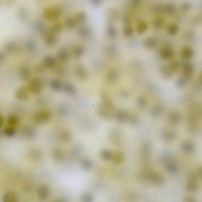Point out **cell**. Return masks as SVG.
Listing matches in <instances>:
<instances>
[{
    "mask_svg": "<svg viewBox=\"0 0 202 202\" xmlns=\"http://www.w3.org/2000/svg\"><path fill=\"white\" fill-rule=\"evenodd\" d=\"M102 102L97 109L100 116L106 119H111L115 116L116 112L113 104L106 95L102 96Z\"/></svg>",
    "mask_w": 202,
    "mask_h": 202,
    "instance_id": "obj_1",
    "label": "cell"
},
{
    "mask_svg": "<svg viewBox=\"0 0 202 202\" xmlns=\"http://www.w3.org/2000/svg\"><path fill=\"white\" fill-rule=\"evenodd\" d=\"M52 117V113L49 110L44 109L38 111L33 116V122L37 124H43L48 122Z\"/></svg>",
    "mask_w": 202,
    "mask_h": 202,
    "instance_id": "obj_2",
    "label": "cell"
},
{
    "mask_svg": "<svg viewBox=\"0 0 202 202\" xmlns=\"http://www.w3.org/2000/svg\"><path fill=\"white\" fill-rule=\"evenodd\" d=\"M62 10L57 6H51L46 7L43 10L42 15L45 19L54 20L59 18L62 14Z\"/></svg>",
    "mask_w": 202,
    "mask_h": 202,
    "instance_id": "obj_3",
    "label": "cell"
},
{
    "mask_svg": "<svg viewBox=\"0 0 202 202\" xmlns=\"http://www.w3.org/2000/svg\"><path fill=\"white\" fill-rule=\"evenodd\" d=\"M27 87L30 92L34 95H38L43 89V82L39 78H34L29 81Z\"/></svg>",
    "mask_w": 202,
    "mask_h": 202,
    "instance_id": "obj_4",
    "label": "cell"
},
{
    "mask_svg": "<svg viewBox=\"0 0 202 202\" xmlns=\"http://www.w3.org/2000/svg\"><path fill=\"white\" fill-rule=\"evenodd\" d=\"M29 92H30L28 90V87L23 86H21L16 90V98L21 102H27L30 98Z\"/></svg>",
    "mask_w": 202,
    "mask_h": 202,
    "instance_id": "obj_5",
    "label": "cell"
},
{
    "mask_svg": "<svg viewBox=\"0 0 202 202\" xmlns=\"http://www.w3.org/2000/svg\"><path fill=\"white\" fill-rule=\"evenodd\" d=\"M75 73L78 78L81 80H85L88 78V71L83 65L78 64L75 68Z\"/></svg>",
    "mask_w": 202,
    "mask_h": 202,
    "instance_id": "obj_6",
    "label": "cell"
},
{
    "mask_svg": "<svg viewBox=\"0 0 202 202\" xmlns=\"http://www.w3.org/2000/svg\"><path fill=\"white\" fill-rule=\"evenodd\" d=\"M19 77L23 81H27L30 78L31 71L30 68L27 65H22L19 68Z\"/></svg>",
    "mask_w": 202,
    "mask_h": 202,
    "instance_id": "obj_7",
    "label": "cell"
},
{
    "mask_svg": "<svg viewBox=\"0 0 202 202\" xmlns=\"http://www.w3.org/2000/svg\"><path fill=\"white\" fill-rule=\"evenodd\" d=\"M43 65L46 67L51 68L56 66L57 61L55 58L51 55H46L43 57L42 60Z\"/></svg>",
    "mask_w": 202,
    "mask_h": 202,
    "instance_id": "obj_8",
    "label": "cell"
},
{
    "mask_svg": "<svg viewBox=\"0 0 202 202\" xmlns=\"http://www.w3.org/2000/svg\"><path fill=\"white\" fill-rule=\"evenodd\" d=\"M78 33L81 37L87 38L89 37L91 35L92 30L89 26L83 25L80 26L78 28Z\"/></svg>",
    "mask_w": 202,
    "mask_h": 202,
    "instance_id": "obj_9",
    "label": "cell"
},
{
    "mask_svg": "<svg viewBox=\"0 0 202 202\" xmlns=\"http://www.w3.org/2000/svg\"><path fill=\"white\" fill-rule=\"evenodd\" d=\"M34 27L38 31L43 37L46 36L49 33L46 26L42 21H37L34 23Z\"/></svg>",
    "mask_w": 202,
    "mask_h": 202,
    "instance_id": "obj_10",
    "label": "cell"
},
{
    "mask_svg": "<svg viewBox=\"0 0 202 202\" xmlns=\"http://www.w3.org/2000/svg\"><path fill=\"white\" fill-rule=\"evenodd\" d=\"M49 188L46 186H41L38 189V197L42 200H44L46 199L49 196Z\"/></svg>",
    "mask_w": 202,
    "mask_h": 202,
    "instance_id": "obj_11",
    "label": "cell"
},
{
    "mask_svg": "<svg viewBox=\"0 0 202 202\" xmlns=\"http://www.w3.org/2000/svg\"><path fill=\"white\" fill-rule=\"evenodd\" d=\"M193 67L189 62L185 63L183 66V74L184 77L189 79L192 76L193 73Z\"/></svg>",
    "mask_w": 202,
    "mask_h": 202,
    "instance_id": "obj_12",
    "label": "cell"
},
{
    "mask_svg": "<svg viewBox=\"0 0 202 202\" xmlns=\"http://www.w3.org/2000/svg\"><path fill=\"white\" fill-rule=\"evenodd\" d=\"M173 50L169 48H164L161 50L160 56L162 59L164 60H169L171 59L173 57Z\"/></svg>",
    "mask_w": 202,
    "mask_h": 202,
    "instance_id": "obj_13",
    "label": "cell"
},
{
    "mask_svg": "<svg viewBox=\"0 0 202 202\" xmlns=\"http://www.w3.org/2000/svg\"><path fill=\"white\" fill-rule=\"evenodd\" d=\"M63 27V25L61 22L60 21L56 22L51 26L49 28V33L56 35L62 31Z\"/></svg>",
    "mask_w": 202,
    "mask_h": 202,
    "instance_id": "obj_14",
    "label": "cell"
},
{
    "mask_svg": "<svg viewBox=\"0 0 202 202\" xmlns=\"http://www.w3.org/2000/svg\"><path fill=\"white\" fill-rule=\"evenodd\" d=\"M57 58L58 60L62 63L67 61L69 58V54L68 51L64 48L60 49L57 53Z\"/></svg>",
    "mask_w": 202,
    "mask_h": 202,
    "instance_id": "obj_15",
    "label": "cell"
},
{
    "mask_svg": "<svg viewBox=\"0 0 202 202\" xmlns=\"http://www.w3.org/2000/svg\"><path fill=\"white\" fill-rule=\"evenodd\" d=\"M46 44L48 46H53L56 44L57 42V37L56 35L50 33L44 37Z\"/></svg>",
    "mask_w": 202,
    "mask_h": 202,
    "instance_id": "obj_16",
    "label": "cell"
},
{
    "mask_svg": "<svg viewBox=\"0 0 202 202\" xmlns=\"http://www.w3.org/2000/svg\"><path fill=\"white\" fill-rule=\"evenodd\" d=\"M124 159V156L120 152H115L112 153L111 159L116 164H120L123 161Z\"/></svg>",
    "mask_w": 202,
    "mask_h": 202,
    "instance_id": "obj_17",
    "label": "cell"
},
{
    "mask_svg": "<svg viewBox=\"0 0 202 202\" xmlns=\"http://www.w3.org/2000/svg\"><path fill=\"white\" fill-rule=\"evenodd\" d=\"M157 41L155 38L149 37L146 39L144 42V46L148 49H154L156 46Z\"/></svg>",
    "mask_w": 202,
    "mask_h": 202,
    "instance_id": "obj_18",
    "label": "cell"
},
{
    "mask_svg": "<svg viewBox=\"0 0 202 202\" xmlns=\"http://www.w3.org/2000/svg\"><path fill=\"white\" fill-rule=\"evenodd\" d=\"M129 115L128 112L124 111H120L116 112L115 117L118 121L125 122L129 119Z\"/></svg>",
    "mask_w": 202,
    "mask_h": 202,
    "instance_id": "obj_19",
    "label": "cell"
},
{
    "mask_svg": "<svg viewBox=\"0 0 202 202\" xmlns=\"http://www.w3.org/2000/svg\"><path fill=\"white\" fill-rule=\"evenodd\" d=\"M85 49L80 45H77L73 48V52L75 58L78 59L81 58L84 53Z\"/></svg>",
    "mask_w": 202,
    "mask_h": 202,
    "instance_id": "obj_20",
    "label": "cell"
},
{
    "mask_svg": "<svg viewBox=\"0 0 202 202\" xmlns=\"http://www.w3.org/2000/svg\"><path fill=\"white\" fill-rule=\"evenodd\" d=\"M3 201V202H18V197L14 193L8 192L4 194Z\"/></svg>",
    "mask_w": 202,
    "mask_h": 202,
    "instance_id": "obj_21",
    "label": "cell"
},
{
    "mask_svg": "<svg viewBox=\"0 0 202 202\" xmlns=\"http://www.w3.org/2000/svg\"><path fill=\"white\" fill-rule=\"evenodd\" d=\"M18 48V45L15 42L10 41L6 45L5 50L8 53H13L16 52Z\"/></svg>",
    "mask_w": 202,
    "mask_h": 202,
    "instance_id": "obj_22",
    "label": "cell"
},
{
    "mask_svg": "<svg viewBox=\"0 0 202 202\" xmlns=\"http://www.w3.org/2000/svg\"><path fill=\"white\" fill-rule=\"evenodd\" d=\"M161 74L166 78H169L173 74V72L171 70L168 66L163 65L160 67Z\"/></svg>",
    "mask_w": 202,
    "mask_h": 202,
    "instance_id": "obj_23",
    "label": "cell"
},
{
    "mask_svg": "<svg viewBox=\"0 0 202 202\" xmlns=\"http://www.w3.org/2000/svg\"><path fill=\"white\" fill-rule=\"evenodd\" d=\"M147 177L149 181L155 184H158L161 183V178L155 173H149L148 174Z\"/></svg>",
    "mask_w": 202,
    "mask_h": 202,
    "instance_id": "obj_24",
    "label": "cell"
},
{
    "mask_svg": "<svg viewBox=\"0 0 202 202\" xmlns=\"http://www.w3.org/2000/svg\"><path fill=\"white\" fill-rule=\"evenodd\" d=\"M193 55V50L191 47L185 46L183 48L182 51V55L184 58L186 59H189L192 57Z\"/></svg>",
    "mask_w": 202,
    "mask_h": 202,
    "instance_id": "obj_25",
    "label": "cell"
},
{
    "mask_svg": "<svg viewBox=\"0 0 202 202\" xmlns=\"http://www.w3.org/2000/svg\"><path fill=\"white\" fill-rule=\"evenodd\" d=\"M119 77L118 72L115 70H112L110 71L107 75V80L109 82H115L117 80Z\"/></svg>",
    "mask_w": 202,
    "mask_h": 202,
    "instance_id": "obj_26",
    "label": "cell"
},
{
    "mask_svg": "<svg viewBox=\"0 0 202 202\" xmlns=\"http://www.w3.org/2000/svg\"><path fill=\"white\" fill-rule=\"evenodd\" d=\"M50 86L53 90L58 91L63 87L62 83L58 79H54L51 80L50 82Z\"/></svg>",
    "mask_w": 202,
    "mask_h": 202,
    "instance_id": "obj_27",
    "label": "cell"
},
{
    "mask_svg": "<svg viewBox=\"0 0 202 202\" xmlns=\"http://www.w3.org/2000/svg\"><path fill=\"white\" fill-rule=\"evenodd\" d=\"M76 21L73 17L69 16L66 18L65 19V26L68 29L74 28L76 24Z\"/></svg>",
    "mask_w": 202,
    "mask_h": 202,
    "instance_id": "obj_28",
    "label": "cell"
},
{
    "mask_svg": "<svg viewBox=\"0 0 202 202\" xmlns=\"http://www.w3.org/2000/svg\"><path fill=\"white\" fill-rule=\"evenodd\" d=\"M64 90L68 94L73 95L75 94L76 89L74 85L70 83H66L63 85Z\"/></svg>",
    "mask_w": 202,
    "mask_h": 202,
    "instance_id": "obj_29",
    "label": "cell"
},
{
    "mask_svg": "<svg viewBox=\"0 0 202 202\" xmlns=\"http://www.w3.org/2000/svg\"><path fill=\"white\" fill-rule=\"evenodd\" d=\"M74 18L77 22L82 23L87 20V16L85 13L80 11L76 14Z\"/></svg>",
    "mask_w": 202,
    "mask_h": 202,
    "instance_id": "obj_30",
    "label": "cell"
},
{
    "mask_svg": "<svg viewBox=\"0 0 202 202\" xmlns=\"http://www.w3.org/2000/svg\"><path fill=\"white\" fill-rule=\"evenodd\" d=\"M148 28V24L145 22H141L137 25V32L139 34H142L145 33Z\"/></svg>",
    "mask_w": 202,
    "mask_h": 202,
    "instance_id": "obj_31",
    "label": "cell"
},
{
    "mask_svg": "<svg viewBox=\"0 0 202 202\" xmlns=\"http://www.w3.org/2000/svg\"><path fill=\"white\" fill-rule=\"evenodd\" d=\"M7 123L9 126H14L18 124L19 122V118L16 115H11L8 117Z\"/></svg>",
    "mask_w": 202,
    "mask_h": 202,
    "instance_id": "obj_32",
    "label": "cell"
},
{
    "mask_svg": "<svg viewBox=\"0 0 202 202\" xmlns=\"http://www.w3.org/2000/svg\"><path fill=\"white\" fill-rule=\"evenodd\" d=\"M4 134L8 137H12L15 135L16 129L14 126H8L4 129Z\"/></svg>",
    "mask_w": 202,
    "mask_h": 202,
    "instance_id": "obj_33",
    "label": "cell"
},
{
    "mask_svg": "<svg viewBox=\"0 0 202 202\" xmlns=\"http://www.w3.org/2000/svg\"><path fill=\"white\" fill-rule=\"evenodd\" d=\"M111 137L112 143L115 144H119L120 143L121 137L119 132L114 131L111 134Z\"/></svg>",
    "mask_w": 202,
    "mask_h": 202,
    "instance_id": "obj_34",
    "label": "cell"
},
{
    "mask_svg": "<svg viewBox=\"0 0 202 202\" xmlns=\"http://www.w3.org/2000/svg\"><path fill=\"white\" fill-rule=\"evenodd\" d=\"M164 25V20L161 18H157L154 21L153 26L154 28L157 30L161 29Z\"/></svg>",
    "mask_w": 202,
    "mask_h": 202,
    "instance_id": "obj_35",
    "label": "cell"
},
{
    "mask_svg": "<svg viewBox=\"0 0 202 202\" xmlns=\"http://www.w3.org/2000/svg\"><path fill=\"white\" fill-rule=\"evenodd\" d=\"M107 34L110 38H114L116 37L117 35V30L115 27L110 26L107 28L106 31Z\"/></svg>",
    "mask_w": 202,
    "mask_h": 202,
    "instance_id": "obj_36",
    "label": "cell"
},
{
    "mask_svg": "<svg viewBox=\"0 0 202 202\" xmlns=\"http://www.w3.org/2000/svg\"><path fill=\"white\" fill-rule=\"evenodd\" d=\"M179 30V27L177 25L175 24H172L168 26L167 31L169 35H174L178 33Z\"/></svg>",
    "mask_w": 202,
    "mask_h": 202,
    "instance_id": "obj_37",
    "label": "cell"
},
{
    "mask_svg": "<svg viewBox=\"0 0 202 202\" xmlns=\"http://www.w3.org/2000/svg\"><path fill=\"white\" fill-rule=\"evenodd\" d=\"M175 9L174 4L171 3H167L163 7V10L164 11L169 14L174 12Z\"/></svg>",
    "mask_w": 202,
    "mask_h": 202,
    "instance_id": "obj_38",
    "label": "cell"
},
{
    "mask_svg": "<svg viewBox=\"0 0 202 202\" xmlns=\"http://www.w3.org/2000/svg\"><path fill=\"white\" fill-rule=\"evenodd\" d=\"M53 156L55 160L59 161L63 159V152L62 150L60 149H56L54 150L53 153Z\"/></svg>",
    "mask_w": 202,
    "mask_h": 202,
    "instance_id": "obj_39",
    "label": "cell"
},
{
    "mask_svg": "<svg viewBox=\"0 0 202 202\" xmlns=\"http://www.w3.org/2000/svg\"><path fill=\"white\" fill-rule=\"evenodd\" d=\"M25 47L28 50L33 51L36 48V43L33 40H27L25 42Z\"/></svg>",
    "mask_w": 202,
    "mask_h": 202,
    "instance_id": "obj_40",
    "label": "cell"
},
{
    "mask_svg": "<svg viewBox=\"0 0 202 202\" xmlns=\"http://www.w3.org/2000/svg\"><path fill=\"white\" fill-rule=\"evenodd\" d=\"M167 66L173 72L179 69L180 67V64L178 61L174 60L171 61Z\"/></svg>",
    "mask_w": 202,
    "mask_h": 202,
    "instance_id": "obj_41",
    "label": "cell"
},
{
    "mask_svg": "<svg viewBox=\"0 0 202 202\" xmlns=\"http://www.w3.org/2000/svg\"><path fill=\"white\" fill-rule=\"evenodd\" d=\"M123 33L125 36L128 37L131 36L134 34V29L133 27L130 25H126L124 27Z\"/></svg>",
    "mask_w": 202,
    "mask_h": 202,
    "instance_id": "obj_42",
    "label": "cell"
},
{
    "mask_svg": "<svg viewBox=\"0 0 202 202\" xmlns=\"http://www.w3.org/2000/svg\"><path fill=\"white\" fill-rule=\"evenodd\" d=\"M82 166L85 170H90L92 167V163L89 159H85L82 161Z\"/></svg>",
    "mask_w": 202,
    "mask_h": 202,
    "instance_id": "obj_43",
    "label": "cell"
},
{
    "mask_svg": "<svg viewBox=\"0 0 202 202\" xmlns=\"http://www.w3.org/2000/svg\"><path fill=\"white\" fill-rule=\"evenodd\" d=\"M81 202H92L93 201V197L90 193H85L81 196Z\"/></svg>",
    "mask_w": 202,
    "mask_h": 202,
    "instance_id": "obj_44",
    "label": "cell"
},
{
    "mask_svg": "<svg viewBox=\"0 0 202 202\" xmlns=\"http://www.w3.org/2000/svg\"><path fill=\"white\" fill-rule=\"evenodd\" d=\"M45 67L43 64L38 63L34 67V71L38 74H42L44 72Z\"/></svg>",
    "mask_w": 202,
    "mask_h": 202,
    "instance_id": "obj_45",
    "label": "cell"
},
{
    "mask_svg": "<svg viewBox=\"0 0 202 202\" xmlns=\"http://www.w3.org/2000/svg\"><path fill=\"white\" fill-rule=\"evenodd\" d=\"M107 19L110 21H113L116 19L117 13L115 10H111L107 12Z\"/></svg>",
    "mask_w": 202,
    "mask_h": 202,
    "instance_id": "obj_46",
    "label": "cell"
},
{
    "mask_svg": "<svg viewBox=\"0 0 202 202\" xmlns=\"http://www.w3.org/2000/svg\"><path fill=\"white\" fill-rule=\"evenodd\" d=\"M60 137L61 140L64 142H67L70 140L71 135L68 132H63L61 133Z\"/></svg>",
    "mask_w": 202,
    "mask_h": 202,
    "instance_id": "obj_47",
    "label": "cell"
},
{
    "mask_svg": "<svg viewBox=\"0 0 202 202\" xmlns=\"http://www.w3.org/2000/svg\"><path fill=\"white\" fill-rule=\"evenodd\" d=\"M150 147L149 144H144L142 149V154L144 158L149 157L150 152Z\"/></svg>",
    "mask_w": 202,
    "mask_h": 202,
    "instance_id": "obj_48",
    "label": "cell"
},
{
    "mask_svg": "<svg viewBox=\"0 0 202 202\" xmlns=\"http://www.w3.org/2000/svg\"><path fill=\"white\" fill-rule=\"evenodd\" d=\"M55 68L54 72L57 75L62 76L64 75L65 73V68L61 66H56Z\"/></svg>",
    "mask_w": 202,
    "mask_h": 202,
    "instance_id": "obj_49",
    "label": "cell"
},
{
    "mask_svg": "<svg viewBox=\"0 0 202 202\" xmlns=\"http://www.w3.org/2000/svg\"><path fill=\"white\" fill-rule=\"evenodd\" d=\"M18 14L19 18H20V19H25L27 16V10L24 8H20L18 10Z\"/></svg>",
    "mask_w": 202,
    "mask_h": 202,
    "instance_id": "obj_50",
    "label": "cell"
},
{
    "mask_svg": "<svg viewBox=\"0 0 202 202\" xmlns=\"http://www.w3.org/2000/svg\"><path fill=\"white\" fill-rule=\"evenodd\" d=\"M112 152L108 150H104L102 152L101 155L103 159L105 160H109L111 159Z\"/></svg>",
    "mask_w": 202,
    "mask_h": 202,
    "instance_id": "obj_51",
    "label": "cell"
},
{
    "mask_svg": "<svg viewBox=\"0 0 202 202\" xmlns=\"http://www.w3.org/2000/svg\"><path fill=\"white\" fill-rule=\"evenodd\" d=\"M152 10L154 12L158 13L161 12L162 10H163V7L160 4H154L152 6Z\"/></svg>",
    "mask_w": 202,
    "mask_h": 202,
    "instance_id": "obj_52",
    "label": "cell"
},
{
    "mask_svg": "<svg viewBox=\"0 0 202 202\" xmlns=\"http://www.w3.org/2000/svg\"><path fill=\"white\" fill-rule=\"evenodd\" d=\"M129 122L132 124H137L139 122V119L138 118L136 115H132L129 116Z\"/></svg>",
    "mask_w": 202,
    "mask_h": 202,
    "instance_id": "obj_53",
    "label": "cell"
},
{
    "mask_svg": "<svg viewBox=\"0 0 202 202\" xmlns=\"http://www.w3.org/2000/svg\"><path fill=\"white\" fill-rule=\"evenodd\" d=\"M147 101L145 97H141L138 100V103L141 106H144L146 105Z\"/></svg>",
    "mask_w": 202,
    "mask_h": 202,
    "instance_id": "obj_54",
    "label": "cell"
},
{
    "mask_svg": "<svg viewBox=\"0 0 202 202\" xmlns=\"http://www.w3.org/2000/svg\"><path fill=\"white\" fill-rule=\"evenodd\" d=\"M101 2L102 1H99V0H92L90 1L91 4L95 6H97L100 5Z\"/></svg>",
    "mask_w": 202,
    "mask_h": 202,
    "instance_id": "obj_55",
    "label": "cell"
},
{
    "mask_svg": "<svg viewBox=\"0 0 202 202\" xmlns=\"http://www.w3.org/2000/svg\"><path fill=\"white\" fill-rule=\"evenodd\" d=\"M159 112H160V109L158 107H155L152 109V113L154 115H158L159 114Z\"/></svg>",
    "mask_w": 202,
    "mask_h": 202,
    "instance_id": "obj_56",
    "label": "cell"
},
{
    "mask_svg": "<svg viewBox=\"0 0 202 202\" xmlns=\"http://www.w3.org/2000/svg\"><path fill=\"white\" fill-rule=\"evenodd\" d=\"M6 58V55L4 52L1 51L0 53V62L3 63L5 60Z\"/></svg>",
    "mask_w": 202,
    "mask_h": 202,
    "instance_id": "obj_57",
    "label": "cell"
},
{
    "mask_svg": "<svg viewBox=\"0 0 202 202\" xmlns=\"http://www.w3.org/2000/svg\"><path fill=\"white\" fill-rule=\"evenodd\" d=\"M123 21L126 24H128L130 23V19L128 17L124 16L123 18Z\"/></svg>",
    "mask_w": 202,
    "mask_h": 202,
    "instance_id": "obj_58",
    "label": "cell"
},
{
    "mask_svg": "<svg viewBox=\"0 0 202 202\" xmlns=\"http://www.w3.org/2000/svg\"><path fill=\"white\" fill-rule=\"evenodd\" d=\"M53 202H70V201L66 198H60L53 201Z\"/></svg>",
    "mask_w": 202,
    "mask_h": 202,
    "instance_id": "obj_59",
    "label": "cell"
},
{
    "mask_svg": "<svg viewBox=\"0 0 202 202\" xmlns=\"http://www.w3.org/2000/svg\"><path fill=\"white\" fill-rule=\"evenodd\" d=\"M186 78H180L179 80V83L180 84V85H183L185 83L186 81Z\"/></svg>",
    "mask_w": 202,
    "mask_h": 202,
    "instance_id": "obj_60",
    "label": "cell"
},
{
    "mask_svg": "<svg viewBox=\"0 0 202 202\" xmlns=\"http://www.w3.org/2000/svg\"><path fill=\"white\" fill-rule=\"evenodd\" d=\"M189 8H190V5L188 4H184L183 6H182V9H183L184 10H188V9H189Z\"/></svg>",
    "mask_w": 202,
    "mask_h": 202,
    "instance_id": "obj_61",
    "label": "cell"
},
{
    "mask_svg": "<svg viewBox=\"0 0 202 202\" xmlns=\"http://www.w3.org/2000/svg\"><path fill=\"white\" fill-rule=\"evenodd\" d=\"M140 2L139 1H133L131 2L133 5H138L140 4Z\"/></svg>",
    "mask_w": 202,
    "mask_h": 202,
    "instance_id": "obj_62",
    "label": "cell"
},
{
    "mask_svg": "<svg viewBox=\"0 0 202 202\" xmlns=\"http://www.w3.org/2000/svg\"><path fill=\"white\" fill-rule=\"evenodd\" d=\"M1 126H2L4 124V118H3V117H1Z\"/></svg>",
    "mask_w": 202,
    "mask_h": 202,
    "instance_id": "obj_63",
    "label": "cell"
},
{
    "mask_svg": "<svg viewBox=\"0 0 202 202\" xmlns=\"http://www.w3.org/2000/svg\"><path fill=\"white\" fill-rule=\"evenodd\" d=\"M201 81H202V73L201 75Z\"/></svg>",
    "mask_w": 202,
    "mask_h": 202,
    "instance_id": "obj_64",
    "label": "cell"
}]
</instances>
